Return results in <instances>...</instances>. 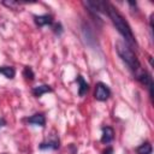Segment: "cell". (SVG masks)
<instances>
[{"instance_id": "obj_17", "label": "cell", "mask_w": 154, "mask_h": 154, "mask_svg": "<svg viewBox=\"0 0 154 154\" xmlns=\"http://www.w3.org/2000/svg\"><path fill=\"white\" fill-rule=\"evenodd\" d=\"M6 125V120L4 119V118H0V129L2 128V126H5Z\"/></svg>"}, {"instance_id": "obj_7", "label": "cell", "mask_w": 154, "mask_h": 154, "mask_svg": "<svg viewBox=\"0 0 154 154\" xmlns=\"http://www.w3.org/2000/svg\"><path fill=\"white\" fill-rule=\"evenodd\" d=\"M28 123L32 125H38V126H45L46 125V118L42 113H36L28 118Z\"/></svg>"}, {"instance_id": "obj_9", "label": "cell", "mask_w": 154, "mask_h": 154, "mask_svg": "<svg viewBox=\"0 0 154 154\" xmlns=\"http://www.w3.org/2000/svg\"><path fill=\"white\" fill-rule=\"evenodd\" d=\"M51 91H53V89H52L49 85H46V84H43V85H37V87H34V88H32V94H34L36 97H40V96H42L43 94L51 93Z\"/></svg>"}, {"instance_id": "obj_2", "label": "cell", "mask_w": 154, "mask_h": 154, "mask_svg": "<svg viewBox=\"0 0 154 154\" xmlns=\"http://www.w3.org/2000/svg\"><path fill=\"white\" fill-rule=\"evenodd\" d=\"M116 49H117L118 55L122 58L123 61H125V64L130 67L131 71L136 72V71H138L141 69L140 61H138L136 54L134 53V51L130 48V46H128L126 43H124L122 41H117Z\"/></svg>"}, {"instance_id": "obj_16", "label": "cell", "mask_w": 154, "mask_h": 154, "mask_svg": "<svg viewBox=\"0 0 154 154\" xmlns=\"http://www.w3.org/2000/svg\"><path fill=\"white\" fill-rule=\"evenodd\" d=\"M103 154H113V148H111V147L106 148V149L103 150Z\"/></svg>"}, {"instance_id": "obj_8", "label": "cell", "mask_w": 154, "mask_h": 154, "mask_svg": "<svg viewBox=\"0 0 154 154\" xmlns=\"http://www.w3.org/2000/svg\"><path fill=\"white\" fill-rule=\"evenodd\" d=\"M59 146H60V144H59V138L55 137L54 140H49V141H46V142L40 143L38 148L42 149V150H45V149H53V150H57V149L59 148Z\"/></svg>"}, {"instance_id": "obj_10", "label": "cell", "mask_w": 154, "mask_h": 154, "mask_svg": "<svg viewBox=\"0 0 154 154\" xmlns=\"http://www.w3.org/2000/svg\"><path fill=\"white\" fill-rule=\"evenodd\" d=\"M77 82H78V84H79V88H78V95H79V96H84V95L87 94L88 89H89V84L84 81V78H83L81 75L77 76Z\"/></svg>"}, {"instance_id": "obj_12", "label": "cell", "mask_w": 154, "mask_h": 154, "mask_svg": "<svg viewBox=\"0 0 154 154\" xmlns=\"http://www.w3.org/2000/svg\"><path fill=\"white\" fill-rule=\"evenodd\" d=\"M152 152H153V148H152V144L149 142L142 143L140 147L136 148L137 154H152Z\"/></svg>"}, {"instance_id": "obj_1", "label": "cell", "mask_w": 154, "mask_h": 154, "mask_svg": "<svg viewBox=\"0 0 154 154\" xmlns=\"http://www.w3.org/2000/svg\"><path fill=\"white\" fill-rule=\"evenodd\" d=\"M106 14H108V17L111 18V20H112L113 25L116 26V29L118 30V32L125 38V41L128 42V46L136 45V41H135V37H134V34H132V30H131L130 25L124 19V17L117 11V8H114L111 4H108Z\"/></svg>"}, {"instance_id": "obj_13", "label": "cell", "mask_w": 154, "mask_h": 154, "mask_svg": "<svg viewBox=\"0 0 154 154\" xmlns=\"http://www.w3.org/2000/svg\"><path fill=\"white\" fill-rule=\"evenodd\" d=\"M23 76H24L26 79H29V81H32V79L35 78V73H34V71H32V69H31L30 66H25V67H24Z\"/></svg>"}, {"instance_id": "obj_15", "label": "cell", "mask_w": 154, "mask_h": 154, "mask_svg": "<svg viewBox=\"0 0 154 154\" xmlns=\"http://www.w3.org/2000/svg\"><path fill=\"white\" fill-rule=\"evenodd\" d=\"M2 4H4V5H6V6H8V7H14V6H17V5H18V2H17V1H4Z\"/></svg>"}, {"instance_id": "obj_11", "label": "cell", "mask_w": 154, "mask_h": 154, "mask_svg": "<svg viewBox=\"0 0 154 154\" xmlns=\"http://www.w3.org/2000/svg\"><path fill=\"white\" fill-rule=\"evenodd\" d=\"M0 73L4 75L6 78L12 79L16 75V70L12 66H0Z\"/></svg>"}, {"instance_id": "obj_5", "label": "cell", "mask_w": 154, "mask_h": 154, "mask_svg": "<svg viewBox=\"0 0 154 154\" xmlns=\"http://www.w3.org/2000/svg\"><path fill=\"white\" fill-rule=\"evenodd\" d=\"M34 22L37 26H45V25H52L53 24V17L51 14H41V16H34Z\"/></svg>"}, {"instance_id": "obj_14", "label": "cell", "mask_w": 154, "mask_h": 154, "mask_svg": "<svg viewBox=\"0 0 154 154\" xmlns=\"http://www.w3.org/2000/svg\"><path fill=\"white\" fill-rule=\"evenodd\" d=\"M53 31H54L55 34L60 35V34L63 32V26H61V24H60V23H54V24H53Z\"/></svg>"}, {"instance_id": "obj_4", "label": "cell", "mask_w": 154, "mask_h": 154, "mask_svg": "<svg viewBox=\"0 0 154 154\" xmlns=\"http://www.w3.org/2000/svg\"><path fill=\"white\" fill-rule=\"evenodd\" d=\"M94 96L97 101H106L109 96H111V90L109 88L102 83V82H99L95 87V93H94Z\"/></svg>"}, {"instance_id": "obj_6", "label": "cell", "mask_w": 154, "mask_h": 154, "mask_svg": "<svg viewBox=\"0 0 154 154\" xmlns=\"http://www.w3.org/2000/svg\"><path fill=\"white\" fill-rule=\"evenodd\" d=\"M114 138V130L111 126H103L102 128V136H101V142L102 143H109Z\"/></svg>"}, {"instance_id": "obj_3", "label": "cell", "mask_w": 154, "mask_h": 154, "mask_svg": "<svg viewBox=\"0 0 154 154\" xmlns=\"http://www.w3.org/2000/svg\"><path fill=\"white\" fill-rule=\"evenodd\" d=\"M135 78H136L141 84H143L144 87H148V89H149V95H150V97L153 99V79H152L150 75H149L148 72L143 71L142 69H140L138 71L135 72Z\"/></svg>"}]
</instances>
